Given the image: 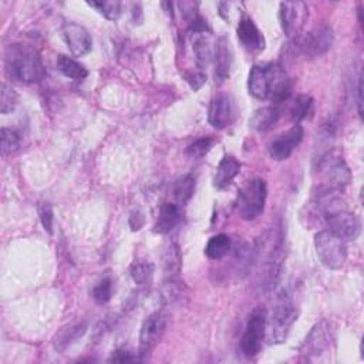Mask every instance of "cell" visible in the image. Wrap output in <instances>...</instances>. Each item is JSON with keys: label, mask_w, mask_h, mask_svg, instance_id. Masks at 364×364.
Returning <instances> with one entry per match:
<instances>
[{"label": "cell", "mask_w": 364, "mask_h": 364, "mask_svg": "<svg viewBox=\"0 0 364 364\" xmlns=\"http://www.w3.org/2000/svg\"><path fill=\"white\" fill-rule=\"evenodd\" d=\"M357 95H358V114L361 117L363 116V80H361V76L358 77V83H357Z\"/></svg>", "instance_id": "cell-39"}, {"label": "cell", "mask_w": 364, "mask_h": 364, "mask_svg": "<svg viewBox=\"0 0 364 364\" xmlns=\"http://www.w3.org/2000/svg\"><path fill=\"white\" fill-rule=\"evenodd\" d=\"M268 80H269V95L268 100L274 103H282L287 100L292 93V81L286 72L279 64L267 65Z\"/></svg>", "instance_id": "cell-14"}, {"label": "cell", "mask_w": 364, "mask_h": 364, "mask_svg": "<svg viewBox=\"0 0 364 364\" xmlns=\"http://www.w3.org/2000/svg\"><path fill=\"white\" fill-rule=\"evenodd\" d=\"M39 215H40V221L43 228L47 230L49 234H53V222H54V214H53V208L50 204L47 203H42L39 207Z\"/></svg>", "instance_id": "cell-35"}, {"label": "cell", "mask_w": 364, "mask_h": 364, "mask_svg": "<svg viewBox=\"0 0 364 364\" xmlns=\"http://www.w3.org/2000/svg\"><path fill=\"white\" fill-rule=\"evenodd\" d=\"M279 117H280V111L278 110V107L275 106L262 107L253 113L249 124L258 132H267L278 124Z\"/></svg>", "instance_id": "cell-22"}, {"label": "cell", "mask_w": 364, "mask_h": 364, "mask_svg": "<svg viewBox=\"0 0 364 364\" xmlns=\"http://www.w3.org/2000/svg\"><path fill=\"white\" fill-rule=\"evenodd\" d=\"M208 118L211 125L216 129L226 128L232 121V103L226 94H219L211 102Z\"/></svg>", "instance_id": "cell-15"}, {"label": "cell", "mask_w": 364, "mask_h": 364, "mask_svg": "<svg viewBox=\"0 0 364 364\" xmlns=\"http://www.w3.org/2000/svg\"><path fill=\"white\" fill-rule=\"evenodd\" d=\"M303 128L302 125L296 124L293 125L286 134L278 137L276 140H274L269 145V154L276 161H285L287 159L293 151L297 148V145H299L303 140Z\"/></svg>", "instance_id": "cell-13"}, {"label": "cell", "mask_w": 364, "mask_h": 364, "mask_svg": "<svg viewBox=\"0 0 364 364\" xmlns=\"http://www.w3.org/2000/svg\"><path fill=\"white\" fill-rule=\"evenodd\" d=\"M63 38L76 57L88 54L93 49V39L88 30L79 23H68L63 27Z\"/></svg>", "instance_id": "cell-12"}, {"label": "cell", "mask_w": 364, "mask_h": 364, "mask_svg": "<svg viewBox=\"0 0 364 364\" xmlns=\"http://www.w3.org/2000/svg\"><path fill=\"white\" fill-rule=\"evenodd\" d=\"M181 219V212L180 207L171 203H165L159 211L158 219L154 226V232L165 235L171 232V230L178 225Z\"/></svg>", "instance_id": "cell-21"}, {"label": "cell", "mask_w": 364, "mask_h": 364, "mask_svg": "<svg viewBox=\"0 0 364 364\" xmlns=\"http://www.w3.org/2000/svg\"><path fill=\"white\" fill-rule=\"evenodd\" d=\"M195 191V177L192 174L180 178L174 187V196L180 205H187Z\"/></svg>", "instance_id": "cell-28"}, {"label": "cell", "mask_w": 364, "mask_h": 364, "mask_svg": "<svg viewBox=\"0 0 364 364\" xmlns=\"http://www.w3.org/2000/svg\"><path fill=\"white\" fill-rule=\"evenodd\" d=\"M268 198L267 182L260 178L248 181L238 192L237 211L244 221L256 219L264 209Z\"/></svg>", "instance_id": "cell-5"}, {"label": "cell", "mask_w": 364, "mask_h": 364, "mask_svg": "<svg viewBox=\"0 0 364 364\" xmlns=\"http://www.w3.org/2000/svg\"><path fill=\"white\" fill-rule=\"evenodd\" d=\"M5 68L8 76L17 83H39L46 76L40 54L26 45H10L6 49Z\"/></svg>", "instance_id": "cell-1"}, {"label": "cell", "mask_w": 364, "mask_h": 364, "mask_svg": "<svg viewBox=\"0 0 364 364\" xmlns=\"http://www.w3.org/2000/svg\"><path fill=\"white\" fill-rule=\"evenodd\" d=\"M154 275V264L152 263H137L134 267L131 268V278L134 280L137 285L140 286H145L151 282Z\"/></svg>", "instance_id": "cell-31"}, {"label": "cell", "mask_w": 364, "mask_h": 364, "mask_svg": "<svg viewBox=\"0 0 364 364\" xmlns=\"http://www.w3.org/2000/svg\"><path fill=\"white\" fill-rule=\"evenodd\" d=\"M267 323H268V313L264 308H256L248 319L245 326V332L241 339V350L245 357L253 358L259 354L262 349V342L267 335Z\"/></svg>", "instance_id": "cell-7"}, {"label": "cell", "mask_w": 364, "mask_h": 364, "mask_svg": "<svg viewBox=\"0 0 364 364\" xmlns=\"http://www.w3.org/2000/svg\"><path fill=\"white\" fill-rule=\"evenodd\" d=\"M137 357L132 356L131 353L125 351V350H117L116 353H113V356L110 357V361H116V363H125V361H136Z\"/></svg>", "instance_id": "cell-37"}, {"label": "cell", "mask_w": 364, "mask_h": 364, "mask_svg": "<svg viewBox=\"0 0 364 364\" xmlns=\"http://www.w3.org/2000/svg\"><path fill=\"white\" fill-rule=\"evenodd\" d=\"M237 33L239 42L246 50L260 52L264 49V38L252 19L249 17L241 19L237 27Z\"/></svg>", "instance_id": "cell-16"}, {"label": "cell", "mask_w": 364, "mask_h": 364, "mask_svg": "<svg viewBox=\"0 0 364 364\" xmlns=\"http://www.w3.org/2000/svg\"><path fill=\"white\" fill-rule=\"evenodd\" d=\"M0 137H2V152L3 155L13 154L20 147V137L16 131L10 128H2L0 131Z\"/></svg>", "instance_id": "cell-33"}, {"label": "cell", "mask_w": 364, "mask_h": 364, "mask_svg": "<svg viewBox=\"0 0 364 364\" xmlns=\"http://www.w3.org/2000/svg\"><path fill=\"white\" fill-rule=\"evenodd\" d=\"M144 225V216L140 212H132L129 216V226L132 230H140Z\"/></svg>", "instance_id": "cell-38"}, {"label": "cell", "mask_w": 364, "mask_h": 364, "mask_svg": "<svg viewBox=\"0 0 364 364\" xmlns=\"http://www.w3.org/2000/svg\"><path fill=\"white\" fill-rule=\"evenodd\" d=\"M315 248L323 267L332 271L343 268L347 259L346 242L330 230H322L315 237Z\"/></svg>", "instance_id": "cell-6"}, {"label": "cell", "mask_w": 364, "mask_h": 364, "mask_svg": "<svg viewBox=\"0 0 364 364\" xmlns=\"http://www.w3.org/2000/svg\"><path fill=\"white\" fill-rule=\"evenodd\" d=\"M230 249H232L230 238L225 234H219L208 241L205 246V255L212 260H219L225 258L230 252Z\"/></svg>", "instance_id": "cell-27"}, {"label": "cell", "mask_w": 364, "mask_h": 364, "mask_svg": "<svg viewBox=\"0 0 364 364\" xmlns=\"http://www.w3.org/2000/svg\"><path fill=\"white\" fill-rule=\"evenodd\" d=\"M192 52L200 70L207 69L212 60V47L207 33H195L192 39Z\"/></svg>", "instance_id": "cell-23"}, {"label": "cell", "mask_w": 364, "mask_h": 364, "mask_svg": "<svg viewBox=\"0 0 364 364\" xmlns=\"http://www.w3.org/2000/svg\"><path fill=\"white\" fill-rule=\"evenodd\" d=\"M249 93L258 98V100H268L269 95V80L267 68L262 65H253L248 77Z\"/></svg>", "instance_id": "cell-20"}, {"label": "cell", "mask_w": 364, "mask_h": 364, "mask_svg": "<svg viewBox=\"0 0 364 364\" xmlns=\"http://www.w3.org/2000/svg\"><path fill=\"white\" fill-rule=\"evenodd\" d=\"M17 104V94L12 88V86L3 83L2 84V98H0V113L9 114L16 109Z\"/></svg>", "instance_id": "cell-34"}, {"label": "cell", "mask_w": 364, "mask_h": 364, "mask_svg": "<svg viewBox=\"0 0 364 364\" xmlns=\"http://www.w3.org/2000/svg\"><path fill=\"white\" fill-rule=\"evenodd\" d=\"M88 6L95 9L98 13L103 15L106 19L114 22L121 16L122 3L117 2V0H111V2H88Z\"/></svg>", "instance_id": "cell-29"}, {"label": "cell", "mask_w": 364, "mask_h": 364, "mask_svg": "<svg viewBox=\"0 0 364 364\" xmlns=\"http://www.w3.org/2000/svg\"><path fill=\"white\" fill-rule=\"evenodd\" d=\"M315 114V100L308 94H302L296 98L294 104L290 109V118L293 122L299 124L305 120H310Z\"/></svg>", "instance_id": "cell-25"}, {"label": "cell", "mask_w": 364, "mask_h": 364, "mask_svg": "<svg viewBox=\"0 0 364 364\" xmlns=\"http://www.w3.org/2000/svg\"><path fill=\"white\" fill-rule=\"evenodd\" d=\"M239 173H241V162L235 157H230V155L223 157L216 168L214 187L218 189L226 188L237 178Z\"/></svg>", "instance_id": "cell-19"}, {"label": "cell", "mask_w": 364, "mask_h": 364, "mask_svg": "<svg viewBox=\"0 0 364 364\" xmlns=\"http://www.w3.org/2000/svg\"><path fill=\"white\" fill-rule=\"evenodd\" d=\"M182 267V256L177 244H170L168 248L165 249L164 256V272L167 276V280L177 279Z\"/></svg>", "instance_id": "cell-24"}, {"label": "cell", "mask_w": 364, "mask_h": 364, "mask_svg": "<svg viewBox=\"0 0 364 364\" xmlns=\"http://www.w3.org/2000/svg\"><path fill=\"white\" fill-rule=\"evenodd\" d=\"M283 235L280 228H272L268 234V241L262 245L264 253L260 274V286L264 290H272L278 286L283 272Z\"/></svg>", "instance_id": "cell-2"}, {"label": "cell", "mask_w": 364, "mask_h": 364, "mask_svg": "<svg viewBox=\"0 0 364 364\" xmlns=\"http://www.w3.org/2000/svg\"><path fill=\"white\" fill-rule=\"evenodd\" d=\"M309 15L308 5L303 2H283L279 5V20L285 35L289 39L299 36Z\"/></svg>", "instance_id": "cell-10"}, {"label": "cell", "mask_w": 364, "mask_h": 364, "mask_svg": "<svg viewBox=\"0 0 364 364\" xmlns=\"http://www.w3.org/2000/svg\"><path fill=\"white\" fill-rule=\"evenodd\" d=\"M330 343H332V329L327 320H322L312 327L301 351L308 357H317L330 347Z\"/></svg>", "instance_id": "cell-11"}, {"label": "cell", "mask_w": 364, "mask_h": 364, "mask_svg": "<svg viewBox=\"0 0 364 364\" xmlns=\"http://www.w3.org/2000/svg\"><path fill=\"white\" fill-rule=\"evenodd\" d=\"M86 332H87V323L84 322L64 326L56 333L53 339V346L57 351L63 353L69 347H72L79 339H81L86 335Z\"/></svg>", "instance_id": "cell-18"}, {"label": "cell", "mask_w": 364, "mask_h": 364, "mask_svg": "<svg viewBox=\"0 0 364 364\" xmlns=\"http://www.w3.org/2000/svg\"><path fill=\"white\" fill-rule=\"evenodd\" d=\"M168 326V316L164 312H155L150 315L141 326L140 332V356L148 357L151 351L161 342Z\"/></svg>", "instance_id": "cell-9"}, {"label": "cell", "mask_w": 364, "mask_h": 364, "mask_svg": "<svg viewBox=\"0 0 364 364\" xmlns=\"http://www.w3.org/2000/svg\"><path fill=\"white\" fill-rule=\"evenodd\" d=\"M297 320V308L292 297L287 293H282L279 301L267 323L268 340L272 345L285 343L287 339L290 329Z\"/></svg>", "instance_id": "cell-4"}, {"label": "cell", "mask_w": 364, "mask_h": 364, "mask_svg": "<svg viewBox=\"0 0 364 364\" xmlns=\"http://www.w3.org/2000/svg\"><path fill=\"white\" fill-rule=\"evenodd\" d=\"M113 296V280L111 278H103L100 282H97V285L93 287V299L98 305L107 303Z\"/></svg>", "instance_id": "cell-32"}, {"label": "cell", "mask_w": 364, "mask_h": 364, "mask_svg": "<svg viewBox=\"0 0 364 364\" xmlns=\"http://www.w3.org/2000/svg\"><path fill=\"white\" fill-rule=\"evenodd\" d=\"M212 144H214L212 137H203L187 147L185 155L191 159H201L209 152V150L212 148Z\"/></svg>", "instance_id": "cell-30"}, {"label": "cell", "mask_w": 364, "mask_h": 364, "mask_svg": "<svg viewBox=\"0 0 364 364\" xmlns=\"http://www.w3.org/2000/svg\"><path fill=\"white\" fill-rule=\"evenodd\" d=\"M315 162L316 171L322 175L316 195H338L350 184L351 173L343 158L333 157L332 152H329Z\"/></svg>", "instance_id": "cell-3"}, {"label": "cell", "mask_w": 364, "mask_h": 364, "mask_svg": "<svg viewBox=\"0 0 364 364\" xmlns=\"http://www.w3.org/2000/svg\"><path fill=\"white\" fill-rule=\"evenodd\" d=\"M214 57H215V70H214L215 84H222L229 77L230 65H232V52H230L229 40L226 38H221L218 40Z\"/></svg>", "instance_id": "cell-17"}, {"label": "cell", "mask_w": 364, "mask_h": 364, "mask_svg": "<svg viewBox=\"0 0 364 364\" xmlns=\"http://www.w3.org/2000/svg\"><path fill=\"white\" fill-rule=\"evenodd\" d=\"M185 79H187L188 84H189L195 91L200 90V88L205 84V81H207V76H205L203 72H200V73H191V74H187Z\"/></svg>", "instance_id": "cell-36"}, {"label": "cell", "mask_w": 364, "mask_h": 364, "mask_svg": "<svg viewBox=\"0 0 364 364\" xmlns=\"http://www.w3.org/2000/svg\"><path fill=\"white\" fill-rule=\"evenodd\" d=\"M333 45V30L327 24H320L315 27L310 33L303 38H294L292 46L294 52L303 53L308 57H319L327 53Z\"/></svg>", "instance_id": "cell-8"}, {"label": "cell", "mask_w": 364, "mask_h": 364, "mask_svg": "<svg viewBox=\"0 0 364 364\" xmlns=\"http://www.w3.org/2000/svg\"><path fill=\"white\" fill-rule=\"evenodd\" d=\"M57 65H58V70L61 72V74L65 76L68 79L84 80L88 76V72H87L84 65L80 61H77L72 57L63 56V54L58 56Z\"/></svg>", "instance_id": "cell-26"}]
</instances>
